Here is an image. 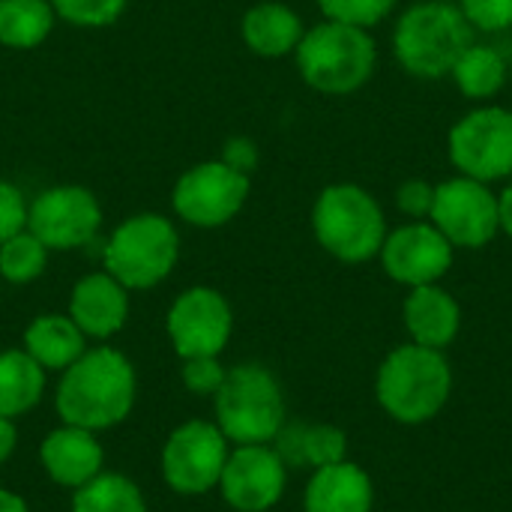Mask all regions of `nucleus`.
<instances>
[{"label": "nucleus", "instance_id": "nucleus-1", "mask_svg": "<svg viewBox=\"0 0 512 512\" xmlns=\"http://www.w3.org/2000/svg\"><path fill=\"white\" fill-rule=\"evenodd\" d=\"M135 402V369L114 348L84 351L57 387V414L87 432L123 423Z\"/></svg>", "mask_w": 512, "mask_h": 512}, {"label": "nucleus", "instance_id": "nucleus-2", "mask_svg": "<svg viewBox=\"0 0 512 512\" xmlns=\"http://www.w3.org/2000/svg\"><path fill=\"white\" fill-rule=\"evenodd\" d=\"M471 48V27L462 9L444 0L411 6L396 27V57L411 75L441 78Z\"/></svg>", "mask_w": 512, "mask_h": 512}, {"label": "nucleus", "instance_id": "nucleus-3", "mask_svg": "<svg viewBox=\"0 0 512 512\" xmlns=\"http://www.w3.org/2000/svg\"><path fill=\"white\" fill-rule=\"evenodd\" d=\"M180 258L177 228L159 213H135L114 228L105 240L102 261L126 291H144L159 285Z\"/></svg>", "mask_w": 512, "mask_h": 512}, {"label": "nucleus", "instance_id": "nucleus-4", "mask_svg": "<svg viewBox=\"0 0 512 512\" xmlns=\"http://www.w3.org/2000/svg\"><path fill=\"white\" fill-rule=\"evenodd\" d=\"M297 66L309 87L321 93H351L372 75L375 42L363 27L327 21L303 33Z\"/></svg>", "mask_w": 512, "mask_h": 512}, {"label": "nucleus", "instance_id": "nucleus-5", "mask_svg": "<svg viewBox=\"0 0 512 512\" xmlns=\"http://www.w3.org/2000/svg\"><path fill=\"white\" fill-rule=\"evenodd\" d=\"M450 393V369L435 348L408 345L387 357L378 375L381 405L402 423L435 417Z\"/></svg>", "mask_w": 512, "mask_h": 512}, {"label": "nucleus", "instance_id": "nucleus-6", "mask_svg": "<svg viewBox=\"0 0 512 512\" xmlns=\"http://www.w3.org/2000/svg\"><path fill=\"white\" fill-rule=\"evenodd\" d=\"M318 243L339 261L360 264L384 246V216L369 192L342 183L327 186L312 210Z\"/></svg>", "mask_w": 512, "mask_h": 512}, {"label": "nucleus", "instance_id": "nucleus-7", "mask_svg": "<svg viewBox=\"0 0 512 512\" xmlns=\"http://www.w3.org/2000/svg\"><path fill=\"white\" fill-rule=\"evenodd\" d=\"M216 420L225 438L237 444L273 441L285 423V405L276 378L264 366H237L225 372L216 390Z\"/></svg>", "mask_w": 512, "mask_h": 512}, {"label": "nucleus", "instance_id": "nucleus-8", "mask_svg": "<svg viewBox=\"0 0 512 512\" xmlns=\"http://www.w3.org/2000/svg\"><path fill=\"white\" fill-rule=\"evenodd\" d=\"M249 198V174L222 159L198 162L180 174L171 192L177 216L195 228H219L231 222Z\"/></svg>", "mask_w": 512, "mask_h": 512}, {"label": "nucleus", "instance_id": "nucleus-9", "mask_svg": "<svg viewBox=\"0 0 512 512\" xmlns=\"http://www.w3.org/2000/svg\"><path fill=\"white\" fill-rule=\"evenodd\" d=\"M102 225V207L96 195L84 186L63 183L36 195L27 207V231L36 234L48 252H66L87 246Z\"/></svg>", "mask_w": 512, "mask_h": 512}, {"label": "nucleus", "instance_id": "nucleus-10", "mask_svg": "<svg viewBox=\"0 0 512 512\" xmlns=\"http://www.w3.org/2000/svg\"><path fill=\"white\" fill-rule=\"evenodd\" d=\"M228 462V444L219 426L192 420L171 432L162 450V474L180 495L210 492Z\"/></svg>", "mask_w": 512, "mask_h": 512}, {"label": "nucleus", "instance_id": "nucleus-11", "mask_svg": "<svg viewBox=\"0 0 512 512\" xmlns=\"http://www.w3.org/2000/svg\"><path fill=\"white\" fill-rule=\"evenodd\" d=\"M450 156L471 180H501L512 171V111L480 108L450 132Z\"/></svg>", "mask_w": 512, "mask_h": 512}, {"label": "nucleus", "instance_id": "nucleus-12", "mask_svg": "<svg viewBox=\"0 0 512 512\" xmlns=\"http://www.w3.org/2000/svg\"><path fill=\"white\" fill-rule=\"evenodd\" d=\"M231 306L213 288L183 291L168 312V336L183 360L192 357H219L231 336Z\"/></svg>", "mask_w": 512, "mask_h": 512}, {"label": "nucleus", "instance_id": "nucleus-13", "mask_svg": "<svg viewBox=\"0 0 512 512\" xmlns=\"http://www.w3.org/2000/svg\"><path fill=\"white\" fill-rule=\"evenodd\" d=\"M432 219L435 228L456 246H486L501 219H498V201L492 192L471 177L447 180L435 189L432 201Z\"/></svg>", "mask_w": 512, "mask_h": 512}, {"label": "nucleus", "instance_id": "nucleus-14", "mask_svg": "<svg viewBox=\"0 0 512 512\" xmlns=\"http://www.w3.org/2000/svg\"><path fill=\"white\" fill-rule=\"evenodd\" d=\"M225 501L240 512L270 510L285 489V462L261 444H243L219 477Z\"/></svg>", "mask_w": 512, "mask_h": 512}, {"label": "nucleus", "instance_id": "nucleus-15", "mask_svg": "<svg viewBox=\"0 0 512 512\" xmlns=\"http://www.w3.org/2000/svg\"><path fill=\"white\" fill-rule=\"evenodd\" d=\"M450 240L432 225H408L384 240V267L408 285H432L450 270Z\"/></svg>", "mask_w": 512, "mask_h": 512}, {"label": "nucleus", "instance_id": "nucleus-16", "mask_svg": "<svg viewBox=\"0 0 512 512\" xmlns=\"http://www.w3.org/2000/svg\"><path fill=\"white\" fill-rule=\"evenodd\" d=\"M69 318L84 336L108 339L120 333L129 318V294L111 273H90L72 288Z\"/></svg>", "mask_w": 512, "mask_h": 512}, {"label": "nucleus", "instance_id": "nucleus-17", "mask_svg": "<svg viewBox=\"0 0 512 512\" xmlns=\"http://www.w3.org/2000/svg\"><path fill=\"white\" fill-rule=\"evenodd\" d=\"M39 459L45 474L66 489H81L84 483H90L93 477L102 474V447L93 438V432L78 429V426H63L57 432H51L42 447H39Z\"/></svg>", "mask_w": 512, "mask_h": 512}, {"label": "nucleus", "instance_id": "nucleus-18", "mask_svg": "<svg viewBox=\"0 0 512 512\" xmlns=\"http://www.w3.org/2000/svg\"><path fill=\"white\" fill-rule=\"evenodd\" d=\"M372 510V483L369 477L348 462L318 468L306 489V512H369Z\"/></svg>", "mask_w": 512, "mask_h": 512}, {"label": "nucleus", "instance_id": "nucleus-19", "mask_svg": "<svg viewBox=\"0 0 512 512\" xmlns=\"http://www.w3.org/2000/svg\"><path fill=\"white\" fill-rule=\"evenodd\" d=\"M240 33H243V42L255 54L282 57L288 51H297V45L303 39V24H300L297 12L288 9L285 3L264 0L243 15Z\"/></svg>", "mask_w": 512, "mask_h": 512}, {"label": "nucleus", "instance_id": "nucleus-20", "mask_svg": "<svg viewBox=\"0 0 512 512\" xmlns=\"http://www.w3.org/2000/svg\"><path fill=\"white\" fill-rule=\"evenodd\" d=\"M405 321L417 345L444 348L459 330V306L450 294L432 285H417L405 303Z\"/></svg>", "mask_w": 512, "mask_h": 512}, {"label": "nucleus", "instance_id": "nucleus-21", "mask_svg": "<svg viewBox=\"0 0 512 512\" xmlns=\"http://www.w3.org/2000/svg\"><path fill=\"white\" fill-rule=\"evenodd\" d=\"M276 453L291 468H327L342 462L345 456V435L333 426H306L291 423L276 432Z\"/></svg>", "mask_w": 512, "mask_h": 512}, {"label": "nucleus", "instance_id": "nucleus-22", "mask_svg": "<svg viewBox=\"0 0 512 512\" xmlns=\"http://www.w3.org/2000/svg\"><path fill=\"white\" fill-rule=\"evenodd\" d=\"M24 351L42 369H69L84 354V333L69 315H39L24 333Z\"/></svg>", "mask_w": 512, "mask_h": 512}, {"label": "nucleus", "instance_id": "nucleus-23", "mask_svg": "<svg viewBox=\"0 0 512 512\" xmlns=\"http://www.w3.org/2000/svg\"><path fill=\"white\" fill-rule=\"evenodd\" d=\"M45 390V369L27 351L0 354V417H18L30 411Z\"/></svg>", "mask_w": 512, "mask_h": 512}, {"label": "nucleus", "instance_id": "nucleus-24", "mask_svg": "<svg viewBox=\"0 0 512 512\" xmlns=\"http://www.w3.org/2000/svg\"><path fill=\"white\" fill-rule=\"evenodd\" d=\"M54 6L48 0H0V45L36 48L54 30Z\"/></svg>", "mask_w": 512, "mask_h": 512}, {"label": "nucleus", "instance_id": "nucleus-25", "mask_svg": "<svg viewBox=\"0 0 512 512\" xmlns=\"http://www.w3.org/2000/svg\"><path fill=\"white\" fill-rule=\"evenodd\" d=\"M72 512H147L138 486L120 474H99L75 489Z\"/></svg>", "mask_w": 512, "mask_h": 512}, {"label": "nucleus", "instance_id": "nucleus-26", "mask_svg": "<svg viewBox=\"0 0 512 512\" xmlns=\"http://www.w3.org/2000/svg\"><path fill=\"white\" fill-rule=\"evenodd\" d=\"M453 75H456V84L465 96L471 99H483V96H492L501 90L504 78H507V66H504V57L489 48V45H471L459 63L453 66Z\"/></svg>", "mask_w": 512, "mask_h": 512}, {"label": "nucleus", "instance_id": "nucleus-27", "mask_svg": "<svg viewBox=\"0 0 512 512\" xmlns=\"http://www.w3.org/2000/svg\"><path fill=\"white\" fill-rule=\"evenodd\" d=\"M45 264H48V246L27 228H21L6 243H0V276L12 285H27L39 279Z\"/></svg>", "mask_w": 512, "mask_h": 512}, {"label": "nucleus", "instance_id": "nucleus-28", "mask_svg": "<svg viewBox=\"0 0 512 512\" xmlns=\"http://www.w3.org/2000/svg\"><path fill=\"white\" fill-rule=\"evenodd\" d=\"M54 15L75 27H108L114 24L129 0H48Z\"/></svg>", "mask_w": 512, "mask_h": 512}, {"label": "nucleus", "instance_id": "nucleus-29", "mask_svg": "<svg viewBox=\"0 0 512 512\" xmlns=\"http://www.w3.org/2000/svg\"><path fill=\"white\" fill-rule=\"evenodd\" d=\"M393 3L396 0H318V6L330 21H342L354 27L378 24L393 9Z\"/></svg>", "mask_w": 512, "mask_h": 512}, {"label": "nucleus", "instance_id": "nucleus-30", "mask_svg": "<svg viewBox=\"0 0 512 512\" xmlns=\"http://www.w3.org/2000/svg\"><path fill=\"white\" fill-rule=\"evenodd\" d=\"M183 384L186 390L198 393V396H216V390L225 381V369L219 366L216 357H192L183 360Z\"/></svg>", "mask_w": 512, "mask_h": 512}, {"label": "nucleus", "instance_id": "nucleus-31", "mask_svg": "<svg viewBox=\"0 0 512 512\" xmlns=\"http://www.w3.org/2000/svg\"><path fill=\"white\" fill-rule=\"evenodd\" d=\"M462 12L483 30H504L512 24V0H462Z\"/></svg>", "mask_w": 512, "mask_h": 512}, {"label": "nucleus", "instance_id": "nucleus-32", "mask_svg": "<svg viewBox=\"0 0 512 512\" xmlns=\"http://www.w3.org/2000/svg\"><path fill=\"white\" fill-rule=\"evenodd\" d=\"M21 228H27V204H24V195L9 180H0V243H6Z\"/></svg>", "mask_w": 512, "mask_h": 512}, {"label": "nucleus", "instance_id": "nucleus-33", "mask_svg": "<svg viewBox=\"0 0 512 512\" xmlns=\"http://www.w3.org/2000/svg\"><path fill=\"white\" fill-rule=\"evenodd\" d=\"M432 201H435V189L423 180H411L399 189V207L408 216H423L432 213Z\"/></svg>", "mask_w": 512, "mask_h": 512}, {"label": "nucleus", "instance_id": "nucleus-34", "mask_svg": "<svg viewBox=\"0 0 512 512\" xmlns=\"http://www.w3.org/2000/svg\"><path fill=\"white\" fill-rule=\"evenodd\" d=\"M222 162H225V165H231V168H237V171H243V174H249V171L255 168V162H258L255 144H252V141H246V138H231V141L225 144V156H222Z\"/></svg>", "mask_w": 512, "mask_h": 512}, {"label": "nucleus", "instance_id": "nucleus-35", "mask_svg": "<svg viewBox=\"0 0 512 512\" xmlns=\"http://www.w3.org/2000/svg\"><path fill=\"white\" fill-rule=\"evenodd\" d=\"M15 441H18V435H15V426L9 423V417H0V462H6V459L12 456V450H15Z\"/></svg>", "mask_w": 512, "mask_h": 512}, {"label": "nucleus", "instance_id": "nucleus-36", "mask_svg": "<svg viewBox=\"0 0 512 512\" xmlns=\"http://www.w3.org/2000/svg\"><path fill=\"white\" fill-rule=\"evenodd\" d=\"M498 219L507 228V234H512V186L501 195V201H498Z\"/></svg>", "mask_w": 512, "mask_h": 512}, {"label": "nucleus", "instance_id": "nucleus-37", "mask_svg": "<svg viewBox=\"0 0 512 512\" xmlns=\"http://www.w3.org/2000/svg\"><path fill=\"white\" fill-rule=\"evenodd\" d=\"M0 512H27V504L15 492L0 489Z\"/></svg>", "mask_w": 512, "mask_h": 512}]
</instances>
